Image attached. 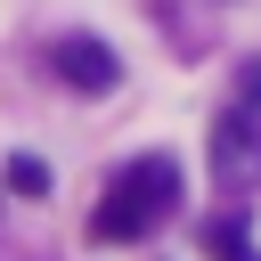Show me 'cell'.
<instances>
[{"mask_svg": "<svg viewBox=\"0 0 261 261\" xmlns=\"http://www.w3.org/2000/svg\"><path fill=\"white\" fill-rule=\"evenodd\" d=\"M212 171H220L228 196H245V188L261 179V106H253V98H237V106L220 114V130H212Z\"/></svg>", "mask_w": 261, "mask_h": 261, "instance_id": "obj_2", "label": "cell"}, {"mask_svg": "<svg viewBox=\"0 0 261 261\" xmlns=\"http://www.w3.org/2000/svg\"><path fill=\"white\" fill-rule=\"evenodd\" d=\"M171 196H179V163H171V155H139V163L114 171L106 204L90 212V237H98V245H130V237H147V228L171 212Z\"/></svg>", "mask_w": 261, "mask_h": 261, "instance_id": "obj_1", "label": "cell"}, {"mask_svg": "<svg viewBox=\"0 0 261 261\" xmlns=\"http://www.w3.org/2000/svg\"><path fill=\"white\" fill-rule=\"evenodd\" d=\"M49 65H57V82L82 90V98H106V90L122 82V65H114V49H106L98 33H65V41L49 49Z\"/></svg>", "mask_w": 261, "mask_h": 261, "instance_id": "obj_3", "label": "cell"}, {"mask_svg": "<svg viewBox=\"0 0 261 261\" xmlns=\"http://www.w3.org/2000/svg\"><path fill=\"white\" fill-rule=\"evenodd\" d=\"M0 171H8V188H16V196H49V163H33V155H8Z\"/></svg>", "mask_w": 261, "mask_h": 261, "instance_id": "obj_5", "label": "cell"}, {"mask_svg": "<svg viewBox=\"0 0 261 261\" xmlns=\"http://www.w3.org/2000/svg\"><path fill=\"white\" fill-rule=\"evenodd\" d=\"M0 179H8V171H0Z\"/></svg>", "mask_w": 261, "mask_h": 261, "instance_id": "obj_6", "label": "cell"}, {"mask_svg": "<svg viewBox=\"0 0 261 261\" xmlns=\"http://www.w3.org/2000/svg\"><path fill=\"white\" fill-rule=\"evenodd\" d=\"M204 245H212V253H220V261H261V253H253V237H245V220H237V212H228V220H212V228H204Z\"/></svg>", "mask_w": 261, "mask_h": 261, "instance_id": "obj_4", "label": "cell"}]
</instances>
